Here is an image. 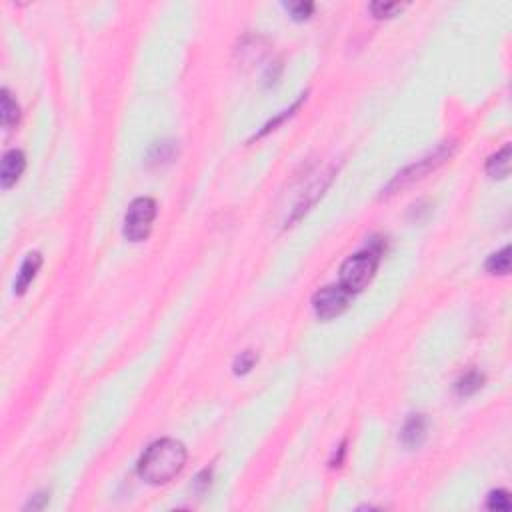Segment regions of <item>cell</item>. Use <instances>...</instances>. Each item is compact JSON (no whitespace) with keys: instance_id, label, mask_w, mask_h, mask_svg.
Returning a JSON list of instances; mask_svg holds the SVG:
<instances>
[{"instance_id":"6da1fadb","label":"cell","mask_w":512,"mask_h":512,"mask_svg":"<svg viewBox=\"0 0 512 512\" xmlns=\"http://www.w3.org/2000/svg\"><path fill=\"white\" fill-rule=\"evenodd\" d=\"M186 465V449L181 440L163 438L152 442L138 460V474L149 484H166L179 476Z\"/></svg>"},{"instance_id":"7a4b0ae2","label":"cell","mask_w":512,"mask_h":512,"mask_svg":"<svg viewBox=\"0 0 512 512\" xmlns=\"http://www.w3.org/2000/svg\"><path fill=\"white\" fill-rule=\"evenodd\" d=\"M378 260H380V250H377V248H368V250L352 255L340 266V283L338 285L348 290L350 294L364 290L370 285V280L375 278Z\"/></svg>"},{"instance_id":"3957f363","label":"cell","mask_w":512,"mask_h":512,"mask_svg":"<svg viewBox=\"0 0 512 512\" xmlns=\"http://www.w3.org/2000/svg\"><path fill=\"white\" fill-rule=\"evenodd\" d=\"M452 152H454V142H444V144H440L437 151L430 152L428 156H424L421 160H416L414 165H410L407 166L405 170H400V172L386 184V188L382 190V195L391 196L394 195V193H400V190H405V188L410 186V184H414L416 181L424 179L428 172H432V170H437L440 165H444V163L452 156Z\"/></svg>"},{"instance_id":"277c9868","label":"cell","mask_w":512,"mask_h":512,"mask_svg":"<svg viewBox=\"0 0 512 512\" xmlns=\"http://www.w3.org/2000/svg\"><path fill=\"white\" fill-rule=\"evenodd\" d=\"M156 218V202L152 198H136L124 216V236L130 242H142L149 239L152 223Z\"/></svg>"},{"instance_id":"5b68a950","label":"cell","mask_w":512,"mask_h":512,"mask_svg":"<svg viewBox=\"0 0 512 512\" xmlns=\"http://www.w3.org/2000/svg\"><path fill=\"white\" fill-rule=\"evenodd\" d=\"M350 296L352 294L340 285H329V287L320 288L313 299L315 315L320 320H331V318L340 317L348 308Z\"/></svg>"},{"instance_id":"8992f818","label":"cell","mask_w":512,"mask_h":512,"mask_svg":"<svg viewBox=\"0 0 512 512\" xmlns=\"http://www.w3.org/2000/svg\"><path fill=\"white\" fill-rule=\"evenodd\" d=\"M24 166H27L24 152H6L2 156V166H0V184H2V188H10L13 184H16V181L20 179V174L24 172Z\"/></svg>"},{"instance_id":"52a82bcc","label":"cell","mask_w":512,"mask_h":512,"mask_svg":"<svg viewBox=\"0 0 512 512\" xmlns=\"http://www.w3.org/2000/svg\"><path fill=\"white\" fill-rule=\"evenodd\" d=\"M424 438H426V419L424 414H412L402 426L400 440L408 449H416L424 442Z\"/></svg>"},{"instance_id":"ba28073f","label":"cell","mask_w":512,"mask_h":512,"mask_svg":"<svg viewBox=\"0 0 512 512\" xmlns=\"http://www.w3.org/2000/svg\"><path fill=\"white\" fill-rule=\"evenodd\" d=\"M40 264H43V256L40 253H31V255L24 258L22 266H20V272L16 276L15 280V292L16 294H24L27 288L31 287L36 272L40 271Z\"/></svg>"},{"instance_id":"9c48e42d","label":"cell","mask_w":512,"mask_h":512,"mask_svg":"<svg viewBox=\"0 0 512 512\" xmlns=\"http://www.w3.org/2000/svg\"><path fill=\"white\" fill-rule=\"evenodd\" d=\"M486 172L490 179H506L509 172H511V144H506L502 151H498L497 154H492L486 163Z\"/></svg>"},{"instance_id":"30bf717a","label":"cell","mask_w":512,"mask_h":512,"mask_svg":"<svg viewBox=\"0 0 512 512\" xmlns=\"http://www.w3.org/2000/svg\"><path fill=\"white\" fill-rule=\"evenodd\" d=\"M20 121V108L16 105V100L10 96L8 91H2L0 96V122L2 126H15L16 122Z\"/></svg>"},{"instance_id":"8fae6325","label":"cell","mask_w":512,"mask_h":512,"mask_svg":"<svg viewBox=\"0 0 512 512\" xmlns=\"http://www.w3.org/2000/svg\"><path fill=\"white\" fill-rule=\"evenodd\" d=\"M486 271L490 274H509L511 272V246H504L502 250H498L495 255L486 260Z\"/></svg>"},{"instance_id":"7c38bea8","label":"cell","mask_w":512,"mask_h":512,"mask_svg":"<svg viewBox=\"0 0 512 512\" xmlns=\"http://www.w3.org/2000/svg\"><path fill=\"white\" fill-rule=\"evenodd\" d=\"M482 384H484V377L481 372L472 370L456 382V394L458 396H472L474 392L481 391Z\"/></svg>"},{"instance_id":"4fadbf2b","label":"cell","mask_w":512,"mask_h":512,"mask_svg":"<svg viewBox=\"0 0 512 512\" xmlns=\"http://www.w3.org/2000/svg\"><path fill=\"white\" fill-rule=\"evenodd\" d=\"M486 509L492 512H511V495L506 490H492L486 500Z\"/></svg>"},{"instance_id":"5bb4252c","label":"cell","mask_w":512,"mask_h":512,"mask_svg":"<svg viewBox=\"0 0 512 512\" xmlns=\"http://www.w3.org/2000/svg\"><path fill=\"white\" fill-rule=\"evenodd\" d=\"M256 361H258V356H256V352H253V350L241 352V356L234 361V375H246V372H250L255 368Z\"/></svg>"},{"instance_id":"9a60e30c","label":"cell","mask_w":512,"mask_h":512,"mask_svg":"<svg viewBox=\"0 0 512 512\" xmlns=\"http://www.w3.org/2000/svg\"><path fill=\"white\" fill-rule=\"evenodd\" d=\"M370 10L377 18H391V16L402 10V4H398V2H372Z\"/></svg>"},{"instance_id":"2e32d148","label":"cell","mask_w":512,"mask_h":512,"mask_svg":"<svg viewBox=\"0 0 512 512\" xmlns=\"http://www.w3.org/2000/svg\"><path fill=\"white\" fill-rule=\"evenodd\" d=\"M287 10L292 15L294 20H306V18H310V15H313L315 4L313 2H288Z\"/></svg>"},{"instance_id":"e0dca14e","label":"cell","mask_w":512,"mask_h":512,"mask_svg":"<svg viewBox=\"0 0 512 512\" xmlns=\"http://www.w3.org/2000/svg\"><path fill=\"white\" fill-rule=\"evenodd\" d=\"M46 502H48V497H46L45 492H43V495H36V497H32L31 502L24 506V511H40V509H45Z\"/></svg>"}]
</instances>
